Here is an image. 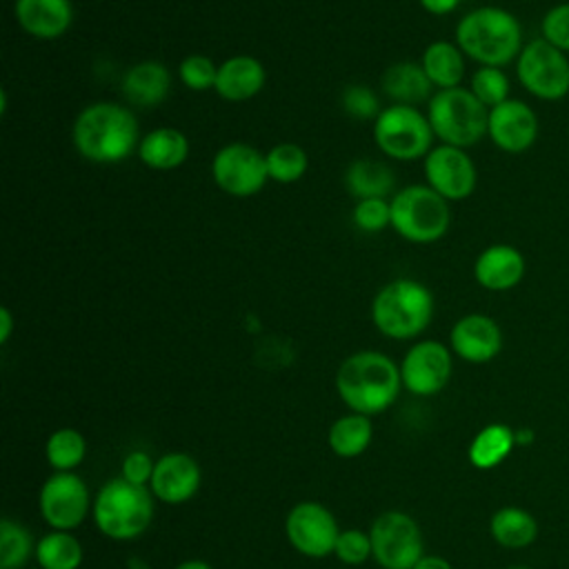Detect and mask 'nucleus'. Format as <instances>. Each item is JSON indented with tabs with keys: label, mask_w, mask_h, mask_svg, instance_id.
<instances>
[{
	"label": "nucleus",
	"mask_w": 569,
	"mask_h": 569,
	"mask_svg": "<svg viewBox=\"0 0 569 569\" xmlns=\"http://www.w3.org/2000/svg\"><path fill=\"white\" fill-rule=\"evenodd\" d=\"M202 471L198 460L184 451H171L156 460L149 489L164 505H182L198 493Z\"/></svg>",
	"instance_id": "obj_18"
},
{
	"label": "nucleus",
	"mask_w": 569,
	"mask_h": 569,
	"mask_svg": "<svg viewBox=\"0 0 569 569\" xmlns=\"http://www.w3.org/2000/svg\"><path fill=\"white\" fill-rule=\"evenodd\" d=\"M136 153L149 169L171 171L187 160L189 140L176 127H156L142 136Z\"/></svg>",
	"instance_id": "obj_24"
},
{
	"label": "nucleus",
	"mask_w": 569,
	"mask_h": 569,
	"mask_svg": "<svg viewBox=\"0 0 569 569\" xmlns=\"http://www.w3.org/2000/svg\"><path fill=\"white\" fill-rule=\"evenodd\" d=\"M505 569H531V567H527V565H511V567H505Z\"/></svg>",
	"instance_id": "obj_46"
},
{
	"label": "nucleus",
	"mask_w": 569,
	"mask_h": 569,
	"mask_svg": "<svg viewBox=\"0 0 569 569\" xmlns=\"http://www.w3.org/2000/svg\"><path fill=\"white\" fill-rule=\"evenodd\" d=\"M540 133V120L536 111L518 98H509L489 109L487 138L505 153L518 156L529 151Z\"/></svg>",
	"instance_id": "obj_16"
},
{
	"label": "nucleus",
	"mask_w": 569,
	"mask_h": 569,
	"mask_svg": "<svg viewBox=\"0 0 569 569\" xmlns=\"http://www.w3.org/2000/svg\"><path fill=\"white\" fill-rule=\"evenodd\" d=\"M216 76H218V64H213V60L202 53H191L182 58L178 64V78L191 91L213 89Z\"/></svg>",
	"instance_id": "obj_35"
},
{
	"label": "nucleus",
	"mask_w": 569,
	"mask_h": 569,
	"mask_svg": "<svg viewBox=\"0 0 569 569\" xmlns=\"http://www.w3.org/2000/svg\"><path fill=\"white\" fill-rule=\"evenodd\" d=\"M469 91H471L487 109H493V107H498L500 102L509 100L511 82H509V76L505 73L502 67H478V69L471 73Z\"/></svg>",
	"instance_id": "obj_34"
},
{
	"label": "nucleus",
	"mask_w": 569,
	"mask_h": 569,
	"mask_svg": "<svg viewBox=\"0 0 569 569\" xmlns=\"http://www.w3.org/2000/svg\"><path fill=\"white\" fill-rule=\"evenodd\" d=\"M425 180L445 200L458 202L469 198L478 184V171L471 156L451 144H438L422 158Z\"/></svg>",
	"instance_id": "obj_15"
},
{
	"label": "nucleus",
	"mask_w": 569,
	"mask_h": 569,
	"mask_svg": "<svg viewBox=\"0 0 569 569\" xmlns=\"http://www.w3.org/2000/svg\"><path fill=\"white\" fill-rule=\"evenodd\" d=\"M427 120L442 144L469 149L487 136L489 109L467 89H438L427 102Z\"/></svg>",
	"instance_id": "obj_6"
},
{
	"label": "nucleus",
	"mask_w": 569,
	"mask_h": 569,
	"mask_svg": "<svg viewBox=\"0 0 569 569\" xmlns=\"http://www.w3.org/2000/svg\"><path fill=\"white\" fill-rule=\"evenodd\" d=\"M489 533L502 549H525L538 538V520L522 507H500L489 518Z\"/></svg>",
	"instance_id": "obj_27"
},
{
	"label": "nucleus",
	"mask_w": 569,
	"mask_h": 569,
	"mask_svg": "<svg viewBox=\"0 0 569 569\" xmlns=\"http://www.w3.org/2000/svg\"><path fill=\"white\" fill-rule=\"evenodd\" d=\"M380 89L387 98H391L396 104H420L429 102L433 96V84L427 78L420 62H396L385 69L380 78Z\"/></svg>",
	"instance_id": "obj_23"
},
{
	"label": "nucleus",
	"mask_w": 569,
	"mask_h": 569,
	"mask_svg": "<svg viewBox=\"0 0 569 569\" xmlns=\"http://www.w3.org/2000/svg\"><path fill=\"white\" fill-rule=\"evenodd\" d=\"M513 433H516V447H529V445H533V440H536V433H533L531 427L513 429Z\"/></svg>",
	"instance_id": "obj_44"
},
{
	"label": "nucleus",
	"mask_w": 569,
	"mask_h": 569,
	"mask_svg": "<svg viewBox=\"0 0 569 569\" xmlns=\"http://www.w3.org/2000/svg\"><path fill=\"white\" fill-rule=\"evenodd\" d=\"M340 531L336 516L316 500L293 505L284 518V536L289 545L307 558L333 556Z\"/></svg>",
	"instance_id": "obj_13"
},
{
	"label": "nucleus",
	"mask_w": 569,
	"mask_h": 569,
	"mask_svg": "<svg viewBox=\"0 0 569 569\" xmlns=\"http://www.w3.org/2000/svg\"><path fill=\"white\" fill-rule=\"evenodd\" d=\"M153 493L122 476L107 480L93 496L91 518L98 531L111 540L127 542L140 538L153 518Z\"/></svg>",
	"instance_id": "obj_5"
},
{
	"label": "nucleus",
	"mask_w": 569,
	"mask_h": 569,
	"mask_svg": "<svg viewBox=\"0 0 569 569\" xmlns=\"http://www.w3.org/2000/svg\"><path fill=\"white\" fill-rule=\"evenodd\" d=\"M433 138L427 113L411 104L391 102L373 120V140L391 160L409 162L425 158L433 149Z\"/></svg>",
	"instance_id": "obj_8"
},
{
	"label": "nucleus",
	"mask_w": 569,
	"mask_h": 569,
	"mask_svg": "<svg viewBox=\"0 0 569 569\" xmlns=\"http://www.w3.org/2000/svg\"><path fill=\"white\" fill-rule=\"evenodd\" d=\"M173 569H213L209 562H204V560H184V562H180V565H176Z\"/></svg>",
	"instance_id": "obj_45"
},
{
	"label": "nucleus",
	"mask_w": 569,
	"mask_h": 569,
	"mask_svg": "<svg viewBox=\"0 0 569 569\" xmlns=\"http://www.w3.org/2000/svg\"><path fill=\"white\" fill-rule=\"evenodd\" d=\"M13 333V316L9 307L0 309V345H7Z\"/></svg>",
	"instance_id": "obj_43"
},
{
	"label": "nucleus",
	"mask_w": 569,
	"mask_h": 569,
	"mask_svg": "<svg viewBox=\"0 0 569 569\" xmlns=\"http://www.w3.org/2000/svg\"><path fill=\"white\" fill-rule=\"evenodd\" d=\"M120 89L127 102L151 109L167 100L171 89V73L158 60H142L124 71Z\"/></svg>",
	"instance_id": "obj_22"
},
{
	"label": "nucleus",
	"mask_w": 569,
	"mask_h": 569,
	"mask_svg": "<svg viewBox=\"0 0 569 569\" xmlns=\"http://www.w3.org/2000/svg\"><path fill=\"white\" fill-rule=\"evenodd\" d=\"M373 440L371 416L349 411L331 422L327 442L338 458H358L369 449Z\"/></svg>",
	"instance_id": "obj_28"
},
{
	"label": "nucleus",
	"mask_w": 569,
	"mask_h": 569,
	"mask_svg": "<svg viewBox=\"0 0 569 569\" xmlns=\"http://www.w3.org/2000/svg\"><path fill=\"white\" fill-rule=\"evenodd\" d=\"M513 447H516L513 429L502 422H491V425H485L471 438L467 458H469L471 467H476L480 471H489V469H496L498 465H502L511 456Z\"/></svg>",
	"instance_id": "obj_26"
},
{
	"label": "nucleus",
	"mask_w": 569,
	"mask_h": 569,
	"mask_svg": "<svg viewBox=\"0 0 569 569\" xmlns=\"http://www.w3.org/2000/svg\"><path fill=\"white\" fill-rule=\"evenodd\" d=\"M33 558L40 569H78L82 565V545L71 531L51 529L38 538Z\"/></svg>",
	"instance_id": "obj_30"
},
{
	"label": "nucleus",
	"mask_w": 569,
	"mask_h": 569,
	"mask_svg": "<svg viewBox=\"0 0 569 569\" xmlns=\"http://www.w3.org/2000/svg\"><path fill=\"white\" fill-rule=\"evenodd\" d=\"M156 469V460L142 451V449H133L122 458V467H120V476L133 485L140 487H149L151 476Z\"/></svg>",
	"instance_id": "obj_40"
},
{
	"label": "nucleus",
	"mask_w": 569,
	"mask_h": 569,
	"mask_svg": "<svg viewBox=\"0 0 569 569\" xmlns=\"http://www.w3.org/2000/svg\"><path fill=\"white\" fill-rule=\"evenodd\" d=\"M44 458L53 471H73L87 458V440L73 427H60L44 442Z\"/></svg>",
	"instance_id": "obj_31"
},
{
	"label": "nucleus",
	"mask_w": 569,
	"mask_h": 569,
	"mask_svg": "<svg viewBox=\"0 0 569 569\" xmlns=\"http://www.w3.org/2000/svg\"><path fill=\"white\" fill-rule=\"evenodd\" d=\"M391 229L413 242H438L451 224L449 200H445L429 184H409L398 189L391 200Z\"/></svg>",
	"instance_id": "obj_7"
},
{
	"label": "nucleus",
	"mask_w": 569,
	"mask_h": 569,
	"mask_svg": "<svg viewBox=\"0 0 569 569\" xmlns=\"http://www.w3.org/2000/svg\"><path fill=\"white\" fill-rule=\"evenodd\" d=\"M345 184H347V191L356 200L387 198L393 191L396 176L385 162H378L371 158H360L347 167Z\"/></svg>",
	"instance_id": "obj_29"
},
{
	"label": "nucleus",
	"mask_w": 569,
	"mask_h": 569,
	"mask_svg": "<svg viewBox=\"0 0 569 569\" xmlns=\"http://www.w3.org/2000/svg\"><path fill=\"white\" fill-rule=\"evenodd\" d=\"M71 140L84 160L116 164L138 151L142 138L138 118L129 107L120 102H93L76 116Z\"/></svg>",
	"instance_id": "obj_1"
},
{
	"label": "nucleus",
	"mask_w": 569,
	"mask_h": 569,
	"mask_svg": "<svg viewBox=\"0 0 569 569\" xmlns=\"http://www.w3.org/2000/svg\"><path fill=\"white\" fill-rule=\"evenodd\" d=\"M371 558L382 569H413L425 556L420 525L400 509L382 511L369 527Z\"/></svg>",
	"instance_id": "obj_10"
},
{
	"label": "nucleus",
	"mask_w": 569,
	"mask_h": 569,
	"mask_svg": "<svg viewBox=\"0 0 569 569\" xmlns=\"http://www.w3.org/2000/svg\"><path fill=\"white\" fill-rule=\"evenodd\" d=\"M38 569H40V567H38Z\"/></svg>",
	"instance_id": "obj_47"
},
{
	"label": "nucleus",
	"mask_w": 569,
	"mask_h": 569,
	"mask_svg": "<svg viewBox=\"0 0 569 569\" xmlns=\"http://www.w3.org/2000/svg\"><path fill=\"white\" fill-rule=\"evenodd\" d=\"M413 569H453V565L442 558V556H436V553H425Z\"/></svg>",
	"instance_id": "obj_42"
},
{
	"label": "nucleus",
	"mask_w": 569,
	"mask_h": 569,
	"mask_svg": "<svg viewBox=\"0 0 569 569\" xmlns=\"http://www.w3.org/2000/svg\"><path fill=\"white\" fill-rule=\"evenodd\" d=\"M211 178L220 191L233 198L256 196L269 180L264 153L247 142H229L216 151Z\"/></svg>",
	"instance_id": "obj_12"
},
{
	"label": "nucleus",
	"mask_w": 569,
	"mask_h": 569,
	"mask_svg": "<svg viewBox=\"0 0 569 569\" xmlns=\"http://www.w3.org/2000/svg\"><path fill=\"white\" fill-rule=\"evenodd\" d=\"M342 109L358 120H376V116L382 111L376 93L365 84H349L342 91Z\"/></svg>",
	"instance_id": "obj_39"
},
{
	"label": "nucleus",
	"mask_w": 569,
	"mask_h": 569,
	"mask_svg": "<svg viewBox=\"0 0 569 569\" xmlns=\"http://www.w3.org/2000/svg\"><path fill=\"white\" fill-rule=\"evenodd\" d=\"M400 389V365L382 351H356L347 356L336 371V391L356 413L378 416L387 411L396 402Z\"/></svg>",
	"instance_id": "obj_2"
},
{
	"label": "nucleus",
	"mask_w": 569,
	"mask_h": 569,
	"mask_svg": "<svg viewBox=\"0 0 569 569\" xmlns=\"http://www.w3.org/2000/svg\"><path fill=\"white\" fill-rule=\"evenodd\" d=\"M453 353L440 340H420L411 345L400 362L402 387L413 396H436L451 378Z\"/></svg>",
	"instance_id": "obj_14"
},
{
	"label": "nucleus",
	"mask_w": 569,
	"mask_h": 569,
	"mask_svg": "<svg viewBox=\"0 0 569 569\" xmlns=\"http://www.w3.org/2000/svg\"><path fill=\"white\" fill-rule=\"evenodd\" d=\"M433 318V293L413 278H396L378 289L371 300L373 327L391 340L420 336Z\"/></svg>",
	"instance_id": "obj_4"
},
{
	"label": "nucleus",
	"mask_w": 569,
	"mask_h": 569,
	"mask_svg": "<svg viewBox=\"0 0 569 569\" xmlns=\"http://www.w3.org/2000/svg\"><path fill=\"white\" fill-rule=\"evenodd\" d=\"M465 58L467 56L460 51L456 42L433 40L422 51L420 64L436 89H453V87H462L460 82L467 69Z\"/></svg>",
	"instance_id": "obj_25"
},
{
	"label": "nucleus",
	"mask_w": 569,
	"mask_h": 569,
	"mask_svg": "<svg viewBox=\"0 0 569 569\" xmlns=\"http://www.w3.org/2000/svg\"><path fill=\"white\" fill-rule=\"evenodd\" d=\"M267 82L264 64L253 56H231L218 64L216 93L227 102H247L262 91Z\"/></svg>",
	"instance_id": "obj_21"
},
{
	"label": "nucleus",
	"mask_w": 569,
	"mask_h": 569,
	"mask_svg": "<svg viewBox=\"0 0 569 569\" xmlns=\"http://www.w3.org/2000/svg\"><path fill=\"white\" fill-rule=\"evenodd\" d=\"M351 220L360 231L378 233L391 227V204L387 198H365L356 200L351 211Z\"/></svg>",
	"instance_id": "obj_36"
},
{
	"label": "nucleus",
	"mask_w": 569,
	"mask_h": 569,
	"mask_svg": "<svg viewBox=\"0 0 569 569\" xmlns=\"http://www.w3.org/2000/svg\"><path fill=\"white\" fill-rule=\"evenodd\" d=\"M38 507L51 529L73 531L91 516L93 496L76 471H56L42 482Z\"/></svg>",
	"instance_id": "obj_11"
},
{
	"label": "nucleus",
	"mask_w": 569,
	"mask_h": 569,
	"mask_svg": "<svg viewBox=\"0 0 569 569\" xmlns=\"http://www.w3.org/2000/svg\"><path fill=\"white\" fill-rule=\"evenodd\" d=\"M460 51L478 67H507L522 51V27L518 18L502 7H478L465 13L456 24Z\"/></svg>",
	"instance_id": "obj_3"
},
{
	"label": "nucleus",
	"mask_w": 569,
	"mask_h": 569,
	"mask_svg": "<svg viewBox=\"0 0 569 569\" xmlns=\"http://www.w3.org/2000/svg\"><path fill=\"white\" fill-rule=\"evenodd\" d=\"M540 38L569 53V2L549 7L540 20Z\"/></svg>",
	"instance_id": "obj_38"
},
{
	"label": "nucleus",
	"mask_w": 569,
	"mask_h": 569,
	"mask_svg": "<svg viewBox=\"0 0 569 569\" xmlns=\"http://www.w3.org/2000/svg\"><path fill=\"white\" fill-rule=\"evenodd\" d=\"M36 542L31 531L11 518L0 520V569H22L31 556H36Z\"/></svg>",
	"instance_id": "obj_32"
},
{
	"label": "nucleus",
	"mask_w": 569,
	"mask_h": 569,
	"mask_svg": "<svg viewBox=\"0 0 569 569\" xmlns=\"http://www.w3.org/2000/svg\"><path fill=\"white\" fill-rule=\"evenodd\" d=\"M449 349L471 365L491 362L502 349V329L487 313H467L453 322Z\"/></svg>",
	"instance_id": "obj_17"
},
{
	"label": "nucleus",
	"mask_w": 569,
	"mask_h": 569,
	"mask_svg": "<svg viewBox=\"0 0 569 569\" xmlns=\"http://www.w3.org/2000/svg\"><path fill=\"white\" fill-rule=\"evenodd\" d=\"M333 556L349 567H358L362 562H367L371 558V536L369 531L362 529H342L336 547H333Z\"/></svg>",
	"instance_id": "obj_37"
},
{
	"label": "nucleus",
	"mask_w": 569,
	"mask_h": 569,
	"mask_svg": "<svg viewBox=\"0 0 569 569\" xmlns=\"http://www.w3.org/2000/svg\"><path fill=\"white\" fill-rule=\"evenodd\" d=\"M13 13L20 29L38 40H56L73 22L71 0H16Z\"/></svg>",
	"instance_id": "obj_20"
},
{
	"label": "nucleus",
	"mask_w": 569,
	"mask_h": 569,
	"mask_svg": "<svg viewBox=\"0 0 569 569\" xmlns=\"http://www.w3.org/2000/svg\"><path fill=\"white\" fill-rule=\"evenodd\" d=\"M267 173L269 180H276L280 184H291L300 180L309 167L307 151L296 142H278L267 153Z\"/></svg>",
	"instance_id": "obj_33"
},
{
	"label": "nucleus",
	"mask_w": 569,
	"mask_h": 569,
	"mask_svg": "<svg viewBox=\"0 0 569 569\" xmlns=\"http://www.w3.org/2000/svg\"><path fill=\"white\" fill-rule=\"evenodd\" d=\"M418 2L427 13H433V16H447L460 4V0H418Z\"/></svg>",
	"instance_id": "obj_41"
},
{
	"label": "nucleus",
	"mask_w": 569,
	"mask_h": 569,
	"mask_svg": "<svg viewBox=\"0 0 569 569\" xmlns=\"http://www.w3.org/2000/svg\"><path fill=\"white\" fill-rule=\"evenodd\" d=\"M516 78L529 96L560 102L569 96V53L542 38L529 40L516 58Z\"/></svg>",
	"instance_id": "obj_9"
},
{
	"label": "nucleus",
	"mask_w": 569,
	"mask_h": 569,
	"mask_svg": "<svg viewBox=\"0 0 569 569\" xmlns=\"http://www.w3.org/2000/svg\"><path fill=\"white\" fill-rule=\"evenodd\" d=\"M527 260L520 249L507 242L485 247L473 260V280L487 291H509L522 282Z\"/></svg>",
	"instance_id": "obj_19"
}]
</instances>
